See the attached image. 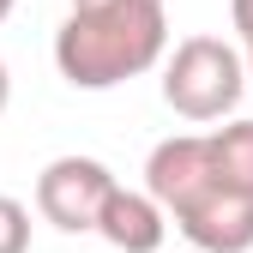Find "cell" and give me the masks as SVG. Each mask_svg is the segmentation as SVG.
I'll list each match as a JSON object with an SVG mask.
<instances>
[{
  "mask_svg": "<svg viewBox=\"0 0 253 253\" xmlns=\"http://www.w3.org/2000/svg\"><path fill=\"white\" fill-rule=\"evenodd\" d=\"M169 48L163 0H84L54 30V67L73 90H115L151 73Z\"/></svg>",
  "mask_w": 253,
  "mask_h": 253,
  "instance_id": "cell-1",
  "label": "cell"
},
{
  "mask_svg": "<svg viewBox=\"0 0 253 253\" xmlns=\"http://www.w3.org/2000/svg\"><path fill=\"white\" fill-rule=\"evenodd\" d=\"M12 6H18V0H0V24H6V18H12Z\"/></svg>",
  "mask_w": 253,
  "mask_h": 253,
  "instance_id": "cell-11",
  "label": "cell"
},
{
  "mask_svg": "<svg viewBox=\"0 0 253 253\" xmlns=\"http://www.w3.org/2000/svg\"><path fill=\"white\" fill-rule=\"evenodd\" d=\"M97 235L121 253H157L169 235L163 223V205H157L151 193H133V187H109V199L97 211Z\"/></svg>",
  "mask_w": 253,
  "mask_h": 253,
  "instance_id": "cell-6",
  "label": "cell"
},
{
  "mask_svg": "<svg viewBox=\"0 0 253 253\" xmlns=\"http://www.w3.org/2000/svg\"><path fill=\"white\" fill-rule=\"evenodd\" d=\"M205 145H211V169H217V181L253 193V121L217 126V133H205Z\"/></svg>",
  "mask_w": 253,
  "mask_h": 253,
  "instance_id": "cell-7",
  "label": "cell"
},
{
  "mask_svg": "<svg viewBox=\"0 0 253 253\" xmlns=\"http://www.w3.org/2000/svg\"><path fill=\"white\" fill-rule=\"evenodd\" d=\"M109 187H115V175L97 163V157H54V163L37 175V211L54 229L84 235V229H97V211L109 199Z\"/></svg>",
  "mask_w": 253,
  "mask_h": 253,
  "instance_id": "cell-3",
  "label": "cell"
},
{
  "mask_svg": "<svg viewBox=\"0 0 253 253\" xmlns=\"http://www.w3.org/2000/svg\"><path fill=\"white\" fill-rule=\"evenodd\" d=\"M175 223L199 253H247L253 247V193L211 181L205 193H193L175 211Z\"/></svg>",
  "mask_w": 253,
  "mask_h": 253,
  "instance_id": "cell-4",
  "label": "cell"
},
{
  "mask_svg": "<svg viewBox=\"0 0 253 253\" xmlns=\"http://www.w3.org/2000/svg\"><path fill=\"white\" fill-rule=\"evenodd\" d=\"M211 181H217V169H211L205 133H175V139H163V145L145 157V193L163 205L169 217L193 199V193H205Z\"/></svg>",
  "mask_w": 253,
  "mask_h": 253,
  "instance_id": "cell-5",
  "label": "cell"
},
{
  "mask_svg": "<svg viewBox=\"0 0 253 253\" xmlns=\"http://www.w3.org/2000/svg\"><path fill=\"white\" fill-rule=\"evenodd\" d=\"M247 79H253V48H247Z\"/></svg>",
  "mask_w": 253,
  "mask_h": 253,
  "instance_id": "cell-12",
  "label": "cell"
},
{
  "mask_svg": "<svg viewBox=\"0 0 253 253\" xmlns=\"http://www.w3.org/2000/svg\"><path fill=\"white\" fill-rule=\"evenodd\" d=\"M247 90V67L223 37H187L175 42L163 67V103L181 121H223Z\"/></svg>",
  "mask_w": 253,
  "mask_h": 253,
  "instance_id": "cell-2",
  "label": "cell"
},
{
  "mask_svg": "<svg viewBox=\"0 0 253 253\" xmlns=\"http://www.w3.org/2000/svg\"><path fill=\"white\" fill-rule=\"evenodd\" d=\"M0 253H30V211L0 193Z\"/></svg>",
  "mask_w": 253,
  "mask_h": 253,
  "instance_id": "cell-8",
  "label": "cell"
},
{
  "mask_svg": "<svg viewBox=\"0 0 253 253\" xmlns=\"http://www.w3.org/2000/svg\"><path fill=\"white\" fill-rule=\"evenodd\" d=\"M6 97H12V79H6V60H0V109H6Z\"/></svg>",
  "mask_w": 253,
  "mask_h": 253,
  "instance_id": "cell-10",
  "label": "cell"
},
{
  "mask_svg": "<svg viewBox=\"0 0 253 253\" xmlns=\"http://www.w3.org/2000/svg\"><path fill=\"white\" fill-rule=\"evenodd\" d=\"M229 18H235V30H241V42L253 48V0H229Z\"/></svg>",
  "mask_w": 253,
  "mask_h": 253,
  "instance_id": "cell-9",
  "label": "cell"
},
{
  "mask_svg": "<svg viewBox=\"0 0 253 253\" xmlns=\"http://www.w3.org/2000/svg\"><path fill=\"white\" fill-rule=\"evenodd\" d=\"M73 6H84V0H73Z\"/></svg>",
  "mask_w": 253,
  "mask_h": 253,
  "instance_id": "cell-13",
  "label": "cell"
}]
</instances>
